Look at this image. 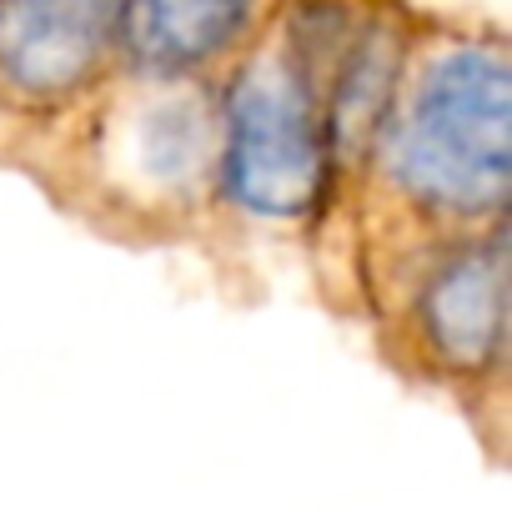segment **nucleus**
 <instances>
[{
	"instance_id": "f257e3e1",
	"label": "nucleus",
	"mask_w": 512,
	"mask_h": 512,
	"mask_svg": "<svg viewBox=\"0 0 512 512\" xmlns=\"http://www.w3.org/2000/svg\"><path fill=\"white\" fill-rule=\"evenodd\" d=\"M372 161L422 221H497L512 166V66L502 41L437 46L397 91Z\"/></svg>"
},
{
	"instance_id": "f03ea898",
	"label": "nucleus",
	"mask_w": 512,
	"mask_h": 512,
	"mask_svg": "<svg viewBox=\"0 0 512 512\" xmlns=\"http://www.w3.org/2000/svg\"><path fill=\"white\" fill-rule=\"evenodd\" d=\"M322 96L282 46H256L216 96V191L256 221H307L332 186Z\"/></svg>"
},
{
	"instance_id": "7ed1b4c3",
	"label": "nucleus",
	"mask_w": 512,
	"mask_h": 512,
	"mask_svg": "<svg viewBox=\"0 0 512 512\" xmlns=\"http://www.w3.org/2000/svg\"><path fill=\"white\" fill-rule=\"evenodd\" d=\"M101 161L111 191L151 206L196 201L216 186V96L206 81H146L136 76L101 126Z\"/></svg>"
},
{
	"instance_id": "20e7f679",
	"label": "nucleus",
	"mask_w": 512,
	"mask_h": 512,
	"mask_svg": "<svg viewBox=\"0 0 512 512\" xmlns=\"http://www.w3.org/2000/svg\"><path fill=\"white\" fill-rule=\"evenodd\" d=\"M121 0H0V96L21 111L81 101L116 61Z\"/></svg>"
},
{
	"instance_id": "39448f33",
	"label": "nucleus",
	"mask_w": 512,
	"mask_h": 512,
	"mask_svg": "<svg viewBox=\"0 0 512 512\" xmlns=\"http://www.w3.org/2000/svg\"><path fill=\"white\" fill-rule=\"evenodd\" d=\"M427 367L447 377H482L507 342V241L502 231L457 236L427 267L407 317Z\"/></svg>"
},
{
	"instance_id": "423d86ee",
	"label": "nucleus",
	"mask_w": 512,
	"mask_h": 512,
	"mask_svg": "<svg viewBox=\"0 0 512 512\" xmlns=\"http://www.w3.org/2000/svg\"><path fill=\"white\" fill-rule=\"evenodd\" d=\"M262 0H121L116 56L146 81H206L246 56Z\"/></svg>"
},
{
	"instance_id": "0eeeda50",
	"label": "nucleus",
	"mask_w": 512,
	"mask_h": 512,
	"mask_svg": "<svg viewBox=\"0 0 512 512\" xmlns=\"http://www.w3.org/2000/svg\"><path fill=\"white\" fill-rule=\"evenodd\" d=\"M407 76V31L392 11H362L352 41L342 46L327 86H322V126L332 171L367 166L382 136V121Z\"/></svg>"
}]
</instances>
